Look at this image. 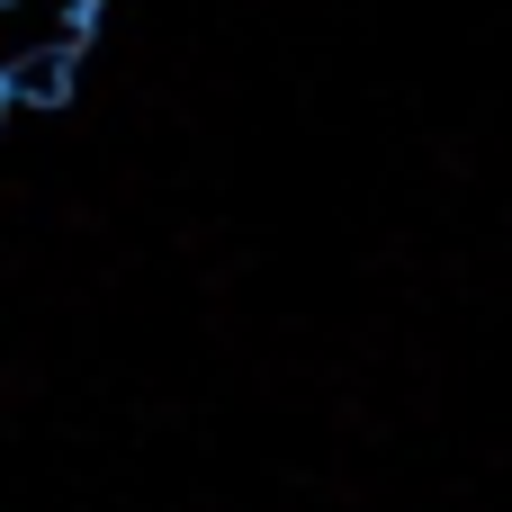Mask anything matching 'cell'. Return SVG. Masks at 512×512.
Returning a JSON list of instances; mask_svg holds the SVG:
<instances>
[{"label":"cell","instance_id":"obj_1","mask_svg":"<svg viewBox=\"0 0 512 512\" xmlns=\"http://www.w3.org/2000/svg\"><path fill=\"white\" fill-rule=\"evenodd\" d=\"M90 0H0V81L36 54H81Z\"/></svg>","mask_w":512,"mask_h":512},{"label":"cell","instance_id":"obj_2","mask_svg":"<svg viewBox=\"0 0 512 512\" xmlns=\"http://www.w3.org/2000/svg\"><path fill=\"white\" fill-rule=\"evenodd\" d=\"M0 117H9V90H0Z\"/></svg>","mask_w":512,"mask_h":512}]
</instances>
